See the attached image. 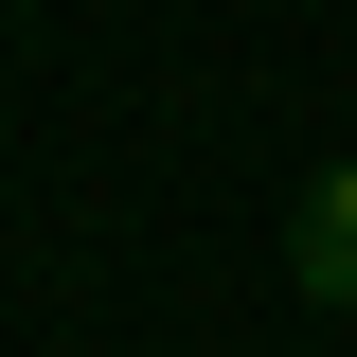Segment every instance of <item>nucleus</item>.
Segmentation results:
<instances>
[{
  "label": "nucleus",
  "mask_w": 357,
  "mask_h": 357,
  "mask_svg": "<svg viewBox=\"0 0 357 357\" xmlns=\"http://www.w3.org/2000/svg\"><path fill=\"white\" fill-rule=\"evenodd\" d=\"M286 286H304L321 321H357V161L304 197V232H286Z\"/></svg>",
  "instance_id": "nucleus-1"
}]
</instances>
